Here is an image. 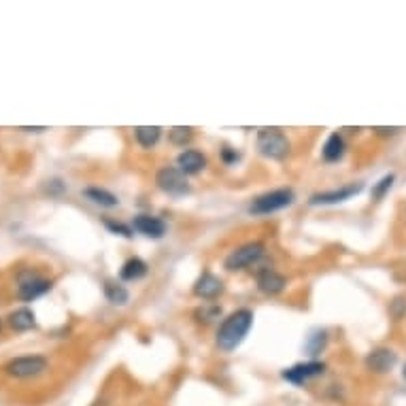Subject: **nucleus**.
Instances as JSON below:
<instances>
[{
  "label": "nucleus",
  "mask_w": 406,
  "mask_h": 406,
  "mask_svg": "<svg viewBox=\"0 0 406 406\" xmlns=\"http://www.w3.org/2000/svg\"><path fill=\"white\" fill-rule=\"evenodd\" d=\"M251 326H253V313L249 309L234 311L232 315H228L222 322V326L217 330V338H215L217 347L222 351H234L245 341Z\"/></svg>",
  "instance_id": "obj_1"
},
{
  "label": "nucleus",
  "mask_w": 406,
  "mask_h": 406,
  "mask_svg": "<svg viewBox=\"0 0 406 406\" xmlns=\"http://www.w3.org/2000/svg\"><path fill=\"white\" fill-rule=\"evenodd\" d=\"M258 149L270 160H283L289 153V141L279 128H262L258 132Z\"/></svg>",
  "instance_id": "obj_2"
},
{
  "label": "nucleus",
  "mask_w": 406,
  "mask_h": 406,
  "mask_svg": "<svg viewBox=\"0 0 406 406\" xmlns=\"http://www.w3.org/2000/svg\"><path fill=\"white\" fill-rule=\"evenodd\" d=\"M293 202V191L289 187H281V189H274V191H268L260 198H255L251 202L249 211L253 215H270L274 211H281L285 207H289Z\"/></svg>",
  "instance_id": "obj_3"
},
{
  "label": "nucleus",
  "mask_w": 406,
  "mask_h": 406,
  "mask_svg": "<svg viewBox=\"0 0 406 406\" xmlns=\"http://www.w3.org/2000/svg\"><path fill=\"white\" fill-rule=\"evenodd\" d=\"M47 368H49V362L43 355H22V357L11 360L5 366V372L15 379H34V376L43 374Z\"/></svg>",
  "instance_id": "obj_4"
},
{
  "label": "nucleus",
  "mask_w": 406,
  "mask_h": 406,
  "mask_svg": "<svg viewBox=\"0 0 406 406\" xmlns=\"http://www.w3.org/2000/svg\"><path fill=\"white\" fill-rule=\"evenodd\" d=\"M264 251H266V249H264L262 243H258V241H255V243H247V245L234 249V251L226 258L224 266H226V270H230V272L249 268V266L258 264V262L264 258Z\"/></svg>",
  "instance_id": "obj_5"
},
{
  "label": "nucleus",
  "mask_w": 406,
  "mask_h": 406,
  "mask_svg": "<svg viewBox=\"0 0 406 406\" xmlns=\"http://www.w3.org/2000/svg\"><path fill=\"white\" fill-rule=\"evenodd\" d=\"M156 183L162 191H166L168 196H185L189 191V181L187 177L172 166L160 168L156 175Z\"/></svg>",
  "instance_id": "obj_6"
},
{
  "label": "nucleus",
  "mask_w": 406,
  "mask_h": 406,
  "mask_svg": "<svg viewBox=\"0 0 406 406\" xmlns=\"http://www.w3.org/2000/svg\"><path fill=\"white\" fill-rule=\"evenodd\" d=\"M53 283L49 279H43L34 272H24L20 274V285H18V296L26 302L37 300L41 296H45L47 291H51Z\"/></svg>",
  "instance_id": "obj_7"
},
{
  "label": "nucleus",
  "mask_w": 406,
  "mask_h": 406,
  "mask_svg": "<svg viewBox=\"0 0 406 406\" xmlns=\"http://www.w3.org/2000/svg\"><path fill=\"white\" fill-rule=\"evenodd\" d=\"M364 185L362 183H351V185H345L341 189H332V191H322V194H315L311 196L309 205L317 207V205H338V202H345L357 194H362Z\"/></svg>",
  "instance_id": "obj_8"
},
{
  "label": "nucleus",
  "mask_w": 406,
  "mask_h": 406,
  "mask_svg": "<svg viewBox=\"0 0 406 406\" xmlns=\"http://www.w3.org/2000/svg\"><path fill=\"white\" fill-rule=\"evenodd\" d=\"M324 372H326L324 362H307V364H296V366L287 368L283 372V379L293 383V385H302V383H307L309 379L322 376Z\"/></svg>",
  "instance_id": "obj_9"
},
{
  "label": "nucleus",
  "mask_w": 406,
  "mask_h": 406,
  "mask_svg": "<svg viewBox=\"0 0 406 406\" xmlns=\"http://www.w3.org/2000/svg\"><path fill=\"white\" fill-rule=\"evenodd\" d=\"M224 291V281L213 272H202L194 283V293L202 300H213Z\"/></svg>",
  "instance_id": "obj_10"
},
{
  "label": "nucleus",
  "mask_w": 406,
  "mask_h": 406,
  "mask_svg": "<svg viewBox=\"0 0 406 406\" xmlns=\"http://www.w3.org/2000/svg\"><path fill=\"white\" fill-rule=\"evenodd\" d=\"M395 360H398V357H395V353H393L391 349L379 347V349H372V351L366 355V368L372 370V372H376V374H383V372H387V370L393 368Z\"/></svg>",
  "instance_id": "obj_11"
},
{
  "label": "nucleus",
  "mask_w": 406,
  "mask_h": 406,
  "mask_svg": "<svg viewBox=\"0 0 406 406\" xmlns=\"http://www.w3.org/2000/svg\"><path fill=\"white\" fill-rule=\"evenodd\" d=\"M287 281L283 274H279L277 270H270V268H264L258 272V289L266 296H277L285 289Z\"/></svg>",
  "instance_id": "obj_12"
},
{
  "label": "nucleus",
  "mask_w": 406,
  "mask_h": 406,
  "mask_svg": "<svg viewBox=\"0 0 406 406\" xmlns=\"http://www.w3.org/2000/svg\"><path fill=\"white\" fill-rule=\"evenodd\" d=\"M132 228L149 239H162L166 234V224L153 215H137L132 222Z\"/></svg>",
  "instance_id": "obj_13"
},
{
  "label": "nucleus",
  "mask_w": 406,
  "mask_h": 406,
  "mask_svg": "<svg viewBox=\"0 0 406 406\" xmlns=\"http://www.w3.org/2000/svg\"><path fill=\"white\" fill-rule=\"evenodd\" d=\"M177 166H179V170L183 175H198L202 168L207 166V158L202 156L200 151H196V149H185V151L179 153Z\"/></svg>",
  "instance_id": "obj_14"
},
{
  "label": "nucleus",
  "mask_w": 406,
  "mask_h": 406,
  "mask_svg": "<svg viewBox=\"0 0 406 406\" xmlns=\"http://www.w3.org/2000/svg\"><path fill=\"white\" fill-rule=\"evenodd\" d=\"M83 196L89 202H94V205L105 207V209H113V207L120 205V200H118L115 194H111L107 189H100V187H87V189H83Z\"/></svg>",
  "instance_id": "obj_15"
},
{
  "label": "nucleus",
  "mask_w": 406,
  "mask_h": 406,
  "mask_svg": "<svg viewBox=\"0 0 406 406\" xmlns=\"http://www.w3.org/2000/svg\"><path fill=\"white\" fill-rule=\"evenodd\" d=\"M9 326L15 332H28V330L37 328V317L30 309H18L9 315Z\"/></svg>",
  "instance_id": "obj_16"
},
{
  "label": "nucleus",
  "mask_w": 406,
  "mask_h": 406,
  "mask_svg": "<svg viewBox=\"0 0 406 406\" xmlns=\"http://www.w3.org/2000/svg\"><path fill=\"white\" fill-rule=\"evenodd\" d=\"M322 156H324L326 162H338L345 156V141H343V137L338 132L328 137V141H326V145L322 149Z\"/></svg>",
  "instance_id": "obj_17"
},
{
  "label": "nucleus",
  "mask_w": 406,
  "mask_h": 406,
  "mask_svg": "<svg viewBox=\"0 0 406 406\" xmlns=\"http://www.w3.org/2000/svg\"><path fill=\"white\" fill-rule=\"evenodd\" d=\"M147 264L141 260V258H130L124 266H122V272H120V277L124 279V281H139V279H143L145 274H147Z\"/></svg>",
  "instance_id": "obj_18"
},
{
  "label": "nucleus",
  "mask_w": 406,
  "mask_h": 406,
  "mask_svg": "<svg viewBox=\"0 0 406 406\" xmlns=\"http://www.w3.org/2000/svg\"><path fill=\"white\" fill-rule=\"evenodd\" d=\"M160 137H162V128H158V126H139V128H134V139L145 149L153 147L160 141Z\"/></svg>",
  "instance_id": "obj_19"
},
{
  "label": "nucleus",
  "mask_w": 406,
  "mask_h": 406,
  "mask_svg": "<svg viewBox=\"0 0 406 406\" xmlns=\"http://www.w3.org/2000/svg\"><path fill=\"white\" fill-rule=\"evenodd\" d=\"M105 296H107V300L113 302V304H126V302L130 300L128 289H126L124 285H120V283H113V281H107V285H105Z\"/></svg>",
  "instance_id": "obj_20"
},
{
  "label": "nucleus",
  "mask_w": 406,
  "mask_h": 406,
  "mask_svg": "<svg viewBox=\"0 0 406 406\" xmlns=\"http://www.w3.org/2000/svg\"><path fill=\"white\" fill-rule=\"evenodd\" d=\"M326 343H328V334H326L324 330H317L315 334L309 336V341H307V351H309L311 355H319V353L324 351Z\"/></svg>",
  "instance_id": "obj_21"
},
{
  "label": "nucleus",
  "mask_w": 406,
  "mask_h": 406,
  "mask_svg": "<svg viewBox=\"0 0 406 406\" xmlns=\"http://www.w3.org/2000/svg\"><path fill=\"white\" fill-rule=\"evenodd\" d=\"M168 137H170V143H172V145H185L187 141H191L194 130H191V128L177 126V128H172V130L168 132Z\"/></svg>",
  "instance_id": "obj_22"
},
{
  "label": "nucleus",
  "mask_w": 406,
  "mask_h": 406,
  "mask_svg": "<svg viewBox=\"0 0 406 406\" xmlns=\"http://www.w3.org/2000/svg\"><path fill=\"white\" fill-rule=\"evenodd\" d=\"M220 315H222V309H220V307H207V304L196 311V319H198V322H205V324H211V322L220 319Z\"/></svg>",
  "instance_id": "obj_23"
},
{
  "label": "nucleus",
  "mask_w": 406,
  "mask_h": 406,
  "mask_svg": "<svg viewBox=\"0 0 406 406\" xmlns=\"http://www.w3.org/2000/svg\"><path fill=\"white\" fill-rule=\"evenodd\" d=\"M393 179H395L393 175H385V177H383V179H381V181L372 187V198H374V200H381V198H383V196L391 189Z\"/></svg>",
  "instance_id": "obj_24"
},
{
  "label": "nucleus",
  "mask_w": 406,
  "mask_h": 406,
  "mask_svg": "<svg viewBox=\"0 0 406 406\" xmlns=\"http://www.w3.org/2000/svg\"><path fill=\"white\" fill-rule=\"evenodd\" d=\"M105 226L113 232V234H122V236H126V239H130L132 236V230L128 228V226H124V224H120V222H113V220H105Z\"/></svg>",
  "instance_id": "obj_25"
},
{
  "label": "nucleus",
  "mask_w": 406,
  "mask_h": 406,
  "mask_svg": "<svg viewBox=\"0 0 406 406\" xmlns=\"http://www.w3.org/2000/svg\"><path fill=\"white\" fill-rule=\"evenodd\" d=\"M391 307H393L391 311H393V315H395V317H402V313H406V302H404L402 298H398V300L391 304Z\"/></svg>",
  "instance_id": "obj_26"
},
{
  "label": "nucleus",
  "mask_w": 406,
  "mask_h": 406,
  "mask_svg": "<svg viewBox=\"0 0 406 406\" xmlns=\"http://www.w3.org/2000/svg\"><path fill=\"white\" fill-rule=\"evenodd\" d=\"M222 156H224V162H226V164H232V162H236V160H239V153H236V151H232L230 147H226V149L222 151Z\"/></svg>",
  "instance_id": "obj_27"
},
{
  "label": "nucleus",
  "mask_w": 406,
  "mask_h": 406,
  "mask_svg": "<svg viewBox=\"0 0 406 406\" xmlns=\"http://www.w3.org/2000/svg\"><path fill=\"white\" fill-rule=\"evenodd\" d=\"M66 187H64V183L62 181H49V185H47V191H51V194H58V191H64Z\"/></svg>",
  "instance_id": "obj_28"
},
{
  "label": "nucleus",
  "mask_w": 406,
  "mask_h": 406,
  "mask_svg": "<svg viewBox=\"0 0 406 406\" xmlns=\"http://www.w3.org/2000/svg\"><path fill=\"white\" fill-rule=\"evenodd\" d=\"M374 132L381 134V137H387V134H395V132H400V128H374Z\"/></svg>",
  "instance_id": "obj_29"
},
{
  "label": "nucleus",
  "mask_w": 406,
  "mask_h": 406,
  "mask_svg": "<svg viewBox=\"0 0 406 406\" xmlns=\"http://www.w3.org/2000/svg\"><path fill=\"white\" fill-rule=\"evenodd\" d=\"M47 128H22V132H32V134H39V132H45Z\"/></svg>",
  "instance_id": "obj_30"
},
{
  "label": "nucleus",
  "mask_w": 406,
  "mask_h": 406,
  "mask_svg": "<svg viewBox=\"0 0 406 406\" xmlns=\"http://www.w3.org/2000/svg\"><path fill=\"white\" fill-rule=\"evenodd\" d=\"M0 332H3V322H0Z\"/></svg>",
  "instance_id": "obj_31"
},
{
  "label": "nucleus",
  "mask_w": 406,
  "mask_h": 406,
  "mask_svg": "<svg viewBox=\"0 0 406 406\" xmlns=\"http://www.w3.org/2000/svg\"><path fill=\"white\" fill-rule=\"evenodd\" d=\"M404 379H406V366H404Z\"/></svg>",
  "instance_id": "obj_32"
}]
</instances>
